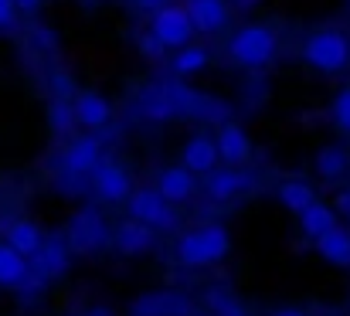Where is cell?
I'll list each match as a JSON object with an SVG mask.
<instances>
[{
    "mask_svg": "<svg viewBox=\"0 0 350 316\" xmlns=\"http://www.w3.org/2000/svg\"><path fill=\"white\" fill-rule=\"evenodd\" d=\"M232 241H228V231L221 224H204V228H194L187 231L180 241H177V259L191 269H201V265H215L228 255Z\"/></svg>",
    "mask_w": 350,
    "mask_h": 316,
    "instance_id": "1",
    "label": "cell"
},
{
    "mask_svg": "<svg viewBox=\"0 0 350 316\" xmlns=\"http://www.w3.org/2000/svg\"><path fill=\"white\" fill-rule=\"evenodd\" d=\"M109 241L106 235V221L96 208H82L72 221H68V235H65V245L68 252L75 255H89V252H99L103 245Z\"/></svg>",
    "mask_w": 350,
    "mask_h": 316,
    "instance_id": "2",
    "label": "cell"
},
{
    "mask_svg": "<svg viewBox=\"0 0 350 316\" xmlns=\"http://www.w3.org/2000/svg\"><path fill=\"white\" fill-rule=\"evenodd\" d=\"M272 55H275V38H272V31L262 27V24L241 27L232 38V58L241 62V65H248V68L272 62Z\"/></svg>",
    "mask_w": 350,
    "mask_h": 316,
    "instance_id": "3",
    "label": "cell"
},
{
    "mask_svg": "<svg viewBox=\"0 0 350 316\" xmlns=\"http://www.w3.org/2000/svg\"><path fill=\"white\" fill-rule=\"evenodd\" d=\"M306 62L320 72H337L350 62V41L337 31H323V34H313L303 48Z\"/></svg>",
    "mask_w": 350,
    "mask_h": 316,
    "instance_id": "4",
    "label": "cell"
},
{
    "mask_svg": "<svg viewBox=\"0 0 350 316\" xmlns=\"http://www.w3.org/2000/svg\"><path fill=\"white\" fill-rule=\"evenodd\" d=\"M191 31H194V27H191V17H187L184 7L163 3V7L153 14V38H157L163 48H180V44H187Z\"/></svg>",
    "mask_w": 350,
    "mask_h": 316,
    "instance_id": "5",
    "label": "cell"
},
{
    "mask_svg": "<svg viewBox=\"0 0 350 316\" xmlns=\"http://www.w3.org/2000/svg\"><path fill=\"white\" fill-rule=\"evenodd\" d=\"M129 218L150 224L153 231L157 228H174V211H170V201H163L157 191H136L129 194Z\"/></svg>",
    "mask_w": 350,
    "mask_h": 316,
    "instance_id": "6",
    "label": "cell"
},
{
    "mask_svg": "<svg viewBox=\"0 0 350 316\" xmlns=\"http://www.w3.org/2000/svg\"><path fill=\"white\" fill-rule=\"evenodd\" d=\"M92 187H96V194L103 201H113V205L122 201V198H129V177L113 160H99L92 167Z\"/></svg>",
    "mask_w": 350,
    "mask_h": 316,
    "instance_id": "7",
    "label": "cell"
},
{
    "mask_svg": "<svg viewBox=\"0 0 350 316\" xmlns=\"http://www.w3.org/2000/svg\"><path fill=\"white\" fill-rule=\"evenodd\" d=\"M133 316H191V300L184 293H146L133 303Z\"/></svg>",
    "mask_w": 350,
    "mask_h": 316,
    "instance_id": "8",
    "label": "cell"
},
{
    "mask_svg": "<svg viewBox=\"0 0 350 316\" xmlns=\"http://www.w3.org/2000/svg\"><path fill=\"white\" fill-rule=\"evenodd\" d=\"M153 228L150 224H143V221H136V218H129V221H122L116 228V235H113V245H116L119 255H143V252H150L153 248Z\"/></svg>",
    "mask_w": 350,
    "mask_h": 316,
    "instance_id": "9",
    "label": "cell"
},
{
    "mask_svg": "<svg viewBox=\"0 0 350 316\" xmlns=\"http://www.w3.org/2000/svg\"><path fill=\"white\" fill-rule=\"evenodd\" d=\"M157 194L170 205H184L194 198V174L187 167H167L160 174V184H157Z\"/></svg>",
    "mask_w": 350,
    "mask_h": 316,
    "instance_id": "10",
    "label": "cell"
},
{
    "mask_svg": "<svg viewBox=\"0 0 350 316\" xmlns=\"http://www.w3.org/2000/svg\"><path fill=\"white\" fill-rule=\"evenodd\" d=\"M68 245L62 241V238H48V241H41V248L31 255L34 259V272L38 276H44V279H55V276H62L65 269H68Z\"/></svg>",
    "mask_w": 350,
    "mask_h": 316,
    "instance_id": "11",
    "label": "cell"
},
{
    "mask_svg": "<svg viewBox=\"0 0 350 316\" xmlns=\"http://www.w3.org/2000/svg\"><path fill=\"white\" fill-rule=\"evenodd\" d=\"M313 241H317V252H320L330 265L350 269V231L347 228L334 224V228H327L323 235H317Z\"/></svg>",
    "mask_w": 350,
    "mask_h": 316,
    "instance_id": "12",
    "label": "cell"
},
{
    "mask_svg": "<svg viewBox=\"0 0 350 316\" xmlns=\"http://www.w3.org/2000/svg\"><path fill=\"white\" fill-rule=\"evenodd\" d=\"M99 160H103V146H99V140H92V136L75 140V143L65 150V157H62V163H65L68 174H92V167H96Z\"/></svg>",
    "mask_w": 350,
    "mask_h": 316,
    "instance_id": "13",
    "label": "cell"
},
{
    "mask_svg": "<svg viewBox=\"0 0 350 316\" xmlns=\"http://www.w3.org/2000/svg\"><path fill=\"white\" fill-rule=\"evenodd\" d=\"M184 10L191 17V27H198V31H221L225 17H228L225 0H187Z\"/></svg>",
    "mask_w": 350,
    "mask_h": 316,
    "instance_id": "14",
    "label": "cell"
},
{
    "mask_svg": "<svg viewBox=\"0 0 350 316\" xmlns=\"http://www.w3.org/2000/svg\"><path fill=\"white\" fill-rule=\"evenodd\" d=\"M215 150H218V157L221 160H228L232 167L238 163H245L248 160V153H252V143H248V133L241 129V126H221V133H218V143H215Z\"/></svg>",
    "mask_w": 350,
    "mask_h": 316,
    "instance_id": "15",
    "label": "cell"
},
{
    "mask_svg": "<svg viewBox=\"0 0 350 316\" xmlns=\"http://www.w3.org/2000/svg\"><path fill=\"white\" fill-rule=\"evenodd\" d=\"M218 163V150H215V140L208 136H194L187 146H184V167L191 174H211Z\"/></svg>",
    "mask_w": 350,
    "mask_h": 316,
    "instance_id": "16",
    "label": "cell"
},
{
    "mask_svg": "<svg viewBox=\"0 0 350 316\" xmlns=\"http://www.w3.org/2000/svg\"><path fill=\"white\" fill-rule=\"evenodd\" d=\"M75 116H79L82 126L99 129V126L109 122L113 109H109V103H106V96H99V92H82V96L75 99Z\"/></svg>",
    "mask_w": 350,
    "mask_h": 316,
    "instance_id": "17",
    "label": "cell"
},
{
    "mask_svg": "<svg viewBox=\"0 0 350 316\" xmlns=\"http://www.w3.org/2000/svg\"><path fill=\"white\" fill-rule=\"evenodd\" d=\"M31 265L21 252H14L7 241H0V286L3 289H21V282L27 279Z\"/></svg>",
    "mask_w": 350,
    "mask_h": 316,
    "instance_id": "18",
    "label": "cell"
},
{
    "mask_svg": "<svg viewBox=\"0 0 350 316\" xmlns=\"http://www.w3.org/2000/svg\"><path fill=\"white\" fill-rule=\"evenodd\" d=\"M41 228L34 224V221H14L10 228H7V245L14 248V252H21L24 259H31L38 248H41Z\"/></svg>",
    "mask_w": 350,
    "mask_h": 316,
    "instance_id": "19",
    "label": "cell"
},
{
    "mask_svg": "<svg viewBox=\"0 0 350 316\" xmlns=\"http://www.w3.org/2000/svg\"><path fill=\"white\" fill-rule=\"evenodd\" d=\"M334 224H337V211L320 205V201H313L310 208L299 211V228H303L306 238H317V235H323V231L334 228Z\"/></svg>",
    "mask_w": 350,
    "mask_h": 316,
    "instance_id": "20",
    "label": "cell"
},
{
    "mask_svg": "<svg viewBox=\"0 0 350 316\" xmlns=\"http://www.w3.org/2000/svg\"><path fill=\"white\" fill-rule=\"evenodd\" d=\"M245 187H248V177L241 170H221V174L208 177V194L215 201H232L234 194H241Z\"/></svg>",
    "mask_w": 350,
    "mask_h": 316,
    "instance_id": "21",
    "label": "cell"
},
{
    "mask_svg": "<svg viewBox=\"0 0 350 316\" xmlns=\"http://www.w3.org/2000/svg\"><path fill=\"white\" fill-rule=\"evenodd\" d=\"M313 201H317V194H313V187H310L306 181H282V184H279V205L289 208L293 214L310 208Z\"/></svg>",
    "mask_w": 350,
    "mask_h": 316,
    "instance_id": "22",
    "label": "cell"
},
{
    "mask_svg": "<svg viewBox=\"0 0 350 316\" xmlns=\"http://www.w3.org/2000/svg\"><path fill=\"white\" fill-rule=\"evenodd\" d=\"M347 170V153L340 150V146H323L320 153H317V174L323 177V181H334V177H340Z\"/></svg>",
    "mask_w": 350,
    "mask_h": 316,
    "instance_id": "23",
    "label": "cell"
},
{
    "mask_svg": "<svg viewBox=\"0 0 350 316\" xmlns=\"http://www.w3.org/2000/svg\"><path fill=\"white\" fill-rule=\"evenodd\" d=\"M208 306H211L215 316H248L245 306H241L234 296H228L225 289H211V293H208Z\"/></svg>",
    "mask_w": 350,
    "mask_h": 316,
    "instance_id": "24",
    "label": "cell"
},
{
    "mask_svg": "<svg viewBox=\"0 0 350 316\" xmlns=\"http://www.w3.org/2000/svg\"><path fill=\"white\" fill-rule=\"evenodd\" d=\"M177 72L180 75H191V72H201L204 65H208V51L204 48H184L180 55H177Z\"/></svg>",
    "mask_w": 350,
    "mask_h": 316,
    "instance_id": "25",
    "label": "cell"
},
{
    "mask_svg": "<svg viewBox=\"0 0 350 316\" xmlns=\"http://www.w3.org/2000/svg\"><path fill=\"white\" fill-rule=\"evenodd\" d=\"M334 116H337V126L350 133V89H344L340 96H337V103H334Z\"/></svg>",
    "mask_w": 350,
    "mask_h": 316,
    "instance_id": "26",
    "label": "cell"
},
{
    "mask_svg": "<svg viewBox=\"0 0 350 316\" xmlns=\"http://www.w3.org/2000/svg\"><path fill=\"white\" fill-rule=\"evenodd\" d=\"M51 122H55L58 133H68V129H72V105H55Z\"/></svg>",
    "mask_w": 350,
    "mask_h": 316,
    "instance_id": "27",
    "label": "cell"
},
{
    "mask_svg": "<svg viewBox=\"0 0 350 316\" xmlns=\"http://www.w3.org/2000/svg\"><path fill=\"white\" fill-rule=\"evenodd\" d=\"M14 24V0H0V27Z\"/></svg>",
    "mask_w": 350,
    "mask_h": 316,
    "instance_id": "28",
    "label": "cell"
},
{
    "mask_svg": "<svg viewBox=\"0 0 350 316\" xmlns=\"http://www.w3.org/2000/svg\"><path fill=\"white\" fill-rule=\"evenodd\" d=\"M143 51H146V55H153V58H160V51H163V44H160L157 38H143Z\"/></svg>",
    "mask_w": 350,
    "mask_h": 316,
    "instance_id": "29",
    "label": "cell"
},
{
    "mask_svg": "<svg viewBox=\"0 0 350 316\" xmlns=\"http://www.w3.org/2000/svg\"><path fill=\"white\" fill-rule=\"evenodd\" d=\"M337 211H340V214L350 211V191H340V194H337Z\"/></svg>",
    "mask_w": 350,
    "mask_h": 316,
    "instance_id": "30",
    "label": "cell"
},
{
    "mask_svg": "<svg viewBox=\"0 0 350 316\" xmlns=\"http://www.w3.org/2000/svg\"><path fill=\"white\" fill-rule=\"evenodd\" d=\"M136 3H139V7H146V10H160L167 0H136Z\"/></svg>",
    "mask_w": 350,
    "mask_h": 316,
    "instance_id": "31",
    "label": "cell"
},
{
    "mask_svg": "<svg viewBox=\"0 0 350 316\" xmlns=\"http://www.w3.org/2000/svg\"><path fill=\"white\" fill-rule=\"evenodd\" d=\"M232 3L238 7V10H252V7H258L262 0H232Z\"/></svg>",
    "mask_w": 350,
    "mask_h": 316,
    "instance_id": "32",
    "label": "cell"
},
{
    "mask_svg": "<svg viewBox=\"0 0 350 316\" xmlns=\"http://www.w3.org/2000/svg\"><path fill=\"white\" fill-rule=\"evenodd\" d=\"M85 316H116V313H113L109 306H92V310H89Z\"/></svg>",
    "mask_w": 350,
    "mask_h": 316,
    "instance_id": "33",
    "label": "cell"
},
{
    "mask_svg": "<svg viewBox=\"0 0 350 316\" xmlns=\"http://www.w3.org/2000/svg\"><path fill=\"white\" fill-rule=\"evenodd\" d=\"M14 7H21V10H31V7H38V0H14Z\"/></svg>",
    "mask_w": 350,
    "mask_h": 316,
    "instance_id": "34",
    "label": "cell"
},
{
    "mask_svg": "<svg viewBox=\"0 0 350 316\" xmlns=\"http://www.w3.org/2000/svg\"><path fill=\"white\" fill-rule=\"evenodd\" d=\"M272 316H306V313H303V310H275Z\"/></svg>",
    "mask_w": 350,
    "mask_h": 316,
    "instance_id": "35",
    "label": "cell"
},
{
    "mask_svg": "<svg viewBox=\"0 0 350 316\" xmlns=\"http://www.w3.org/2000/svg\"><path fill=\"white\" fill-rule=\"evenodd\" d=\"M347 221H350V211H347Z\"/></svg>",
    "mask_w": 350,
    "mask_h": 316,
    "instance_id": "36",
    "label": "cell"
},
{
    "mask_svg": "<svg viewBox=\"0 0 350 316\" xmlns=\"http://www.w3.org/2000/svg\"><path fill=\"white\" fill-rule=\"evenodd\" d=\"M347 3H350V0H347Z\"/></svg>",
    "mask_w": 350,
    "mask_h": 316,
    "instance_id": "37",
    "label": "cell"
}]
</instances>
